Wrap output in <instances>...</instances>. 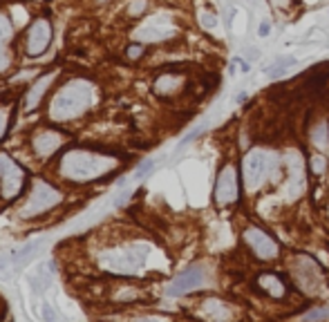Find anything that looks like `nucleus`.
<instances>
[{
  "instance_id": "obj_1",
  "label": "nucleus",
  "mask_w": 329,
  "mask_h": 322,
  "mask_svg": "<svg viewBox=\"0 0 329 322\" xmlns=\"http://www.w3.org/2000/svg\"><path fill=\"white\" fill-rule=\"evenodd\" d=\"M94 103V85L85 79H70L52 94L47 117L52 123H68L83 117Z\"/></svg>"
},
{
  "instance_id": "obj_2",
  "label": "nucleus",
  "mask_w": 329,
  "mask_h": 322,
  "mask_svg": "<svg viewBox=\"0 0 329 322\" xmlns=\"http://www.w3.org/2000/svg\"><path fill=\"white\" fill-rule=\"evenodd\" d=\"M117 166V157L103 155L97 150H85V148H72V150L63 152L59 159V172L68 181H76V184L106 177Z\"/></svg>"
},
{
  "instance_id": "obj_3",
  "label": "nucleus",
  "mask_w": 329,
  "mask_h": 322,
  "mask_svg": "<svg viewBox=\"0 0 329 322\" xmlns=\"http://www.w3.org/2000/svg\"><path fill=\"white\" fill-rule=\"evenodd\" d=\"M150 255L146 242H128L121 246H110L99 255V266L114 275H139Z\"/></svg>"
},
{
  "instance_id": "obj_4",
  "label": "nucleus",
  "mask_w": 329,
  "mask_h": 322,
  "mask_svg": "<svg viewBox=\"0 0 329 322\" xmlns=\"http://www.w3.org/2000/svg\"><path fill=\"white\" fill-rule=\"evenodd\" d=\"M287 271H289V277H291L293 286L302 293V295L316 297L325 291V271H322L320 264L311 255H304V253L289 255Z\"/></svg>"
},
{
  "instance_id": "obj_5",
  "label": "nucleus",
  "mask_w": 329,
  "mask_h": 322,
  "mask_svg": "<svg viewBox=\"0 0 329 322\" xmlns=\"http://www.w3.org/2000/svg\"><path fill=\"white\" fill-rule=\"evenodd\" d=\"M61 201H63V195L54 184L45 179H36L21 208V217H38V215L52 210L54 206H59Z\"/></svg>"
},
{
  "instance_id": "obj_6",
  "label": "nucleus",
  "mask_w": 329,
  "mask_h": 322,
  "mask_svg": "<svg viewBox=\"0 0 329 322\" xmlns=\"http://www.w3.org/2000/svg\"><path fill=\"white\" fill-rule=\"evenodd\" d=\"M242 244L257 262H275V259H280V244L264 228H260L255 224H249L242 230Z\"/></svg>"
},
{
  "instance_id": "obj_7",
  "label": "nucleus",
  "mask_w": 329,
  "mask_h": 322,
  "mask_svg": "<svg viewBox=\"0 0 329 322\" xmlns=\"http://www.w3.org/2000/svg\"><path fill=\"white\" fill-rule=\"evenodd\" d=\"M25 168L16 163L9 155L0 152V199L12 201L25 188Z\"/></svg>"
},
{
  "instance_id": "obj_8",
  "label": "nucleus",
  "mask_w": 329,
  "mask_h": 322,
  "mask_svg": "<svg viewBox=\"0 0 329 322\" xmlns=\"http://www.w3.org/2000/svg\"><path fill=\"white\" fill-rule=\"evenodd\" d=\"M213 197H215V204L219 208H228L240 199V177H237V168L231 161H226L219 168Z\"/></svg>"
},
{
  "instance_id": "obj_9",
  "label": "nucleus",
  "mask_w": 329,
  "mask_h": 322,
  "mask_svg": "<svg viewBox=\"0 0 329 322\" xmlns=\"http://www.w3.org/2000/svg\"><path fill=\"white\" fill-rule=\"evenodd\" d=\"M197 315L204 322H237L242 318V311L233 302H226L217 295H208L202 302H197Z\"/></svg>"
},
{
  "instance_id": "obj_10",
  "label": "nucleus",
  "mask_w": 329,
  "mask_h": 322,
  "mask_svg": "<svg viewBox=\"0 0 329 322\" xmlns=\"http://www.w3.org/2000/svg\"><path fill=\"white\" fill-rule=\"evenodd\" d=\"M52 43V23L45 16H38L30 23L25 32V54L30 59H38L47 52Z\"/></svg>"
},
{
  "instance_id": "obj_11",
  "label": "nucleus",
  "mask_w": 329,
  "mask_h": 322,
  "mask_svg": "<svg viewBox=\"0 0 329 322\" xmlns=\"http://www.w3.org/2000/svg\"><path fill=\"white\" fill-rule=\"evenodd\" d=\"M68 141V132H63L61 128H43L36 130L34 137L30 139V148L38 159H50L56 150L65 146Z\"/></svg>"
},
{
  "instance_id": "obj_12",
  "label": "nucleus",
  "mask_w": 329,
  "mask_h": 322,
  "mask_svg": "<svg viewBox=\"0 0 329 322\" xmlns=\"http://www.w3.org/2000/svg\"><path fill=\"white\" fill-rule=\"evenodd\" d=\"M206 282V266L204 264H193L184 273H179L168 286H166V295L170 297H182L186 293L199 289Z\"/></svg>"
},
{
  "instance_id": "obj_13",
  "label": "nucleus",
  "mask_w": 329,
  "mask_h": 322,
  "mask_svg": "<svg viewBox=\"0 0 329 322\" xmlns=\"http://www.w3.org/2000/svg\"><path fill=\"white\" fill-rule=\"evenodd\" d=\"M266 170H269V155L264 150H251L246 152L244 161H242V177H244V186L249 190L257 188L264 179Z\"/></svg>"
},
{
  "instance_id": "obj_14",
  "label": "nucleus",
  "mask_w": 329,
  "mask_h": 322,
  "mask_svg": "<svg viewBox=\"0 0 329 322\" xmlns=\"http://www.w3.org/2000/svg\"><path fill=\"white\" fill-rule=\"evenodd\" d=\"M14 34H16V27H14L12 18L0 12V74H5L14 65V56H12Z\"/></svg>"
},
{
  "instance_id": "obj_15",
  "label": "nucleus",
  "mask_w": 329,
  "mask_h": 322,
  "mask_svg": "<svg viewBox=\"0 0 329 322\" xmlns=\"http://www.w3.org/2000/svg\"><path fill=\"white\" fill-rule=\"evenodd\" d=\"M255 289L260 293H264L266 297H271V300H284V297L289 295V289H287V284L282 282V277H280L278 273H271V271L257 273Z\"/></svg>"
},
{
  "instance_id": "obj_16",
  "label": "nucleus",
  "mask_w": 329,
  "mask_h": 322,
  "mask_svg": "<svg viewBox=\"0 0 329 322\" xmlns=\"http://www.w3.org/2000/svg\"><path fill=\"white\" fill-rule=\"evenodd\" d=\"M56 76H59V72H50V74H43V76H38V79L32 83V88L27 90V94H25V101H23V108L25 110H36L38 105H41V101L45 99V94L50 92V88H52V83L56 81Z\"/></svg>"
},
{
  "instance_id": "obj_17",
  "label": "nucleus",
  "mask_w": 329,
  "mask_h": 322,
  "mask_svg": "<svg viewBox=\"0 0 329 322\" xmlns=\"http://www.w3.org/2000/svg\"><path fill=\"white\" fill-rule=\"evenodd\" d=\"M182 88H184V76L179 72H170V70L161 72L155 79V83H152V90L159 97H175Z\"/></svg>"
},
{
  "instance_id": "obj_18",
  "label": "nucleus",
  "mask_w": 329,
  "mask_h": 322,
  "mask_svg": "<svg viewBox=\"0 0 329 322\" xmlns=\"http://www.w3.org/2000/svg\"><path fill=\"white\" fill-rule=\"evenodd\" d=\"M45 246V237H38V239H32V242H27L25 246H21L18 251H14V262L16 264H23V262H27V259H32L34 255H38V248H43Z\"/></svg>"
},
{
  "instance_id": "obj_19",
  "label": "nucleus",
  "mask_w": 329,
  "mask_h": 322,
  "mask_svg": "<svg viewBox=\"0 0 329 322\" xmlns=\"http://www.w3.org/2000/svg\"><path fill=\"white\" fill-rule=\"evenodd\" d=\"M137 41L141 43H157V41H166V38H173L170 30H161V27H141L135 32Z\"/></svg>"
},
{
  "instance_id": "obj_20",
  "label": "nucleus",
  "mask_w": 329,
  "mask_h": 322,
  "mask_svg": "<svg viewBox=\"0 0 329 322\" xmlns=\"http://www.w3.org/2000/svg\"><path fill=\"white\" fill-rule=\"evenodd\" d=\"M144 293H141L139 286H119V291L114 293V297L112 300L114 302H121V304H128V302H139V300H144Z\"/></svg>"
},
{
  "instance_id": "obj_21",
  "label": "nucleus",
  "mask_w": 329,
  "mask_h": 322,
  "mask_svg": "<svg viewBox=\"0 0 329 322\" xmlns=\"http://www.w3.org/2000/svg\"><path fill=\"white\" fill-rule=\"evenodd\" d=\"M309 137H311V141L316 148H322V150L329 148V126L325 121L316 123V126L311 128V132H309Z\"/></svg>"
},
{
  "instance_id": "obj_22",
  "label": "nucleus",
  "mask_w": 329,
  "mask_h": 322,
  "mask_svg": "<svg viewBox=\"0 0 329 322\" xmlns=\"http://www.w3.org/2000/svg\"><path fill=\"white\" fill-rule=\"evenodd\" d=\"M295 63L293 56H282V59H278L271 67H266V74L271 76V79H278V76H282L284 72H287V67H291Z\"/></svg>"
},
{
  "instance_id": "obj_23",
  "label": "nucleus",
  "mask_w": 329,
  "mask_h": 322,
  "mask_svg": "<svg viewBox=\"0 0 329 322\" xmlns=\"http://www.w3.org/2000/svg\"><path fill=\"white\" fill-rule=\"evenodd\" d=\"M327 318H329V306H320V309L307 311L300 322H325Z\"/></svg>"
},
{
  "instance_id": "obj_24",
  "label": "nucleus",
  "mask_w": 329,
  "mask_h": 322,
  "mask_svg": "<svg viewBox=\"0 0 329 322\" xmlns=\"http://www.w3.org/2000/svg\"><path fill=\"white\" fill-rule=\"evenodd\" d=\"M155 166H157V159H146V161H141L139 166H137V170H135V179H144V177H148L152 170H155Z\"/></svg>"
},
{
  "instance_id": "obj_25",
  "label": "nucleus",
  "mask_w": 329,
  "mask_h": 322,
  "mask_svg": "<svg viewBox=\"0 0 329 322\" xmlns=\"http://www.w3.org/2000/svg\"><path fill=\"white\" fill-rule=\"evenodd\" d=\"M309 170H311L313 175H322V172L327 170V159L325 157H320V155L311 157V161H309Z\"/></svg>"
},
{
  "instance_id": "obj_26",
  "label": "nucleus",
  "mask_w": 329,
  "mask_h": 322,
  "mask_svg": "<svg viewBox=\"0 0 329 322\" xmlns=\"http://www.w3.org/2000/svg\"><path fill=\"white\" fill-rule=\"evenodd\" d=\"M202 130H204V126H199V128H195V130H190V132H188V134H186V137L182 139V141H179V146H177V152H182V150H184V148H186V146H188V143H190V141H193V139H195V137H197V134H199V132H202Z\"/></svg>"
},
{
  "instance_id": "obj_27",
  "label": "nucleus",
  "mask_w": 329,
  "mask_h": 322,
  "mask_svg": "<svg viewBox=\"0 0 329 322\" xmlns=\"http://www.w3.org/2000/svg\"><path fill=\"white\" fill-rule=\"evenodd\" d=\"M126 56L130 61H137V59H141V56H144V45H141V43H137V45H130L126 50Z\"/></svg>"
},
{
  "instance_id": "obj_28",
  "label": "nucleus",
  "mask_w": 329,
  "mask_h": 322,
  "mask_svg": "<svg viewBox=\"0 0 329 322\" xmlns=\"http://www.w3.org/2000/svg\"><path fill=\"white\" fill-rule=\"evenodd\" d=\"M199 23H202L204 27H208V30H213V27L217 25V21H215V16H213L211 12H202L199 14Z\"/></svg>"
},
{
  "instance_id": "obj_29",
  "label": "nucleus",
  "mask_w": 329,
  "mask_h": 322,
  "mask_svg": "<svg viewBox=\"0 0 329 322\" xmlns=\"http://www.w3.org/2000/svg\"><path fill=\"white\" fill-rule=\"evenodd\" d=\"M41 313H43V322H56V311L50 304H43Z\"/></svg>"
},
{
  "instance_id": "obj_30",
  "label": "nucleus",
  "mask_w": 329,
  "mask_h": 322,
  "mask_svg": "<svg viewBox=\"0 0 329 322\" xmlns=\"http://www.w3.org/2000/svg\"><path fill=\"white\" fill-rule=\"evenodd\" d=\"M7 119H9V112L5 105H0V139H3L5 130H7Z\"/></svg>"
},
{
  "instance_id": "obj_31",
  "label": "nucleus",
  "mask_w": 329,
  "mask_h": 322,
  "mask_svg": "<svg viewBox=\"0 0 329 322\" xmlns=\"http://www.w3.org/2000/svg\"><path fill=\"white\" fill-rule=\"evenodd\" d=\"M146 9V0H137V3H132L130 7V16H137V14H141Z\"/></svg>"
},
{
  "instance_id": "obj_32",
  "label": "nucleus",
  "mask_w": 329,
  "mask_h": 322,
  "mask_svg": "<svg viewBox=\"0 0 329 322\" xmlns=\"http://www.w3.org/2000/svg\"><path fill=\"white\" fill-rule=\"evenodd\" d=\"M130 195H132L130 190H123V193L119 195L117 199H114V206H126V204H128V199H130Z\"/></svg>"
},
{
  "instance_id": "obj_33",
  "label": "nucleus",
  "mask_w": 329,
  "mask_h": 322,
  "mask_svg": "<svg viewBox=\"0 0 329 322\" xmlns=\"http://www.w3.org/2000/svg\"><path fill=\"white\" fill-rule=\"evenodd\" d=\"M7 268H9V257L0 255V273H7Z\"/></svg>"
},
{
  "instance_id": "obj_34",
  "label": "nucleus",
  "mask_w": 329,
  "mask_h": 322,
  "mask_svg": "<svg viewBox=\"0 0 329 322\" xmlns=\"http://www.w3.org/2000/svg\"><path fill=\"white\" fill-rule=\"evenodd\" d=\"M269 32H271V23L264 21V23L260 25V36H269Z\"/></svg>"
},
{
  "instance_id": "obj_35",
  "label": "nucleus",
  "mask_w": 329,
  "mask_h": 322,
  "mask_svg": "<svg viewBox=\"0 0 329 322\" xmlns=\"http://www.w3.org/2000/svg\"><path fill=\"white\" fill-rule=\"evenodd\" d=\"M246 56L253 61V59H257V56H260V50H255V47H246Z\"/></svg>"
},
{
  "instance_id": "obj_36",
  "label": "nucleus",
  "mask_w": 329,
  "mask_h": 322,
  "mask_svg": "<svg viewBox=\"0 0 329 322\" xmlns=\"http://www.w3.org/2000/svg\"><path fill=\"white\" fill-rule=\"evenodd\" d=\"M132 322H166V320H161V318H137V320H132Z\"/></svg>"
},
{
  "instance_id": "obj_37",
  "label": "nucleus",
  "mask_w": 329,
  "mask_h": 322,
  "mask_svg": "<svg viewBox=\"0 0 329 322\" xmlns=\"http://www.w3.org/2000/svg\"><path fill=\"white\" fill-rule=\"evenodd\" d=\"M99 3H108V0H99Z\"/></svg>"
}]
</instances>
